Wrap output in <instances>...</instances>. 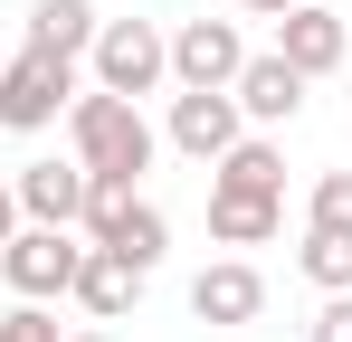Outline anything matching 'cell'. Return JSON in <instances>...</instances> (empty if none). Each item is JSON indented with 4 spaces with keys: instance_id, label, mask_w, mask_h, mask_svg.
<instances>
[{
    "instance_id": "1",
    "label": "cell",
    "mask_w": 352,
    "mask_h": 342,
    "mask_svg": "<svg viewBox=\"0 0 352 342\" xmlns=\"http://www.w3.org/2000/svg\"><path fill=\"white\" fill-rule=\"evenodd\" d=\"M67 143H76V162L96 171V181H143L162 133L143 124L133 95H105V86H96V95H76V105H67Z\"/></svg>"
},
{
    "instance_id": "2",
    "label": "cell",
    "mask_w": 352,
    "mask_h": 342,
    "mask_svg": "<svg viewBox=\"0 0 352 342\" xmlns=\"http://www.w3.org/2000/svg\"><path fill=\"white\" fill-rule=\"evenodd\" d=\"M86 67H96V86H105V95H133V105H143V95L172 76V38H162L153 19H105V29H96V48H86Z\"/></svg>"
},
{
    "instance_id": "3",
    "label": "cell",
    "mask_w": 352,
    "mask_h": 342,
    "mask_svg": "<svg viewBox=\"0 0 352 342\" xmlns=\"http://www.w3.org/2000/svg\"><path fill=\"white\" fill-rule=\"evenodd\" d=\"M86 266V247H76V228H10V247H0V276L19 304H58L67 285Z\"/></svg>"
},
{
    "instance_id": "4",
    "label": "cell",
    "mask_w": 352,
    "mask_h": 342,
    "mask_svg": "<svg viewBox=\"0 0 352 342\" xmlns=\"http://www.w3.org/2000/svg\"><path fill=\"white\" fill-rule=\"evenodd\" d=\"M67 105H76V67H67V57L19 48L0 67V124H10V133H48Z\"/></svg>"
},
{
    "instance_id": "5",
    "label": "cell",
    "mask_w": 352,
    "mask_h": 342,
    "mask_svg": "<svg viewBox=\"0 0 352 342\" xmlns=\"http://www.w3.org/2000/svg\"><path fill=\"white\" fill-rule=\"evenodd\" d=\"M238 67H248L238 19H181V29H172V76H181V86L229 95V86H238Z\"/></svg>"
},
{
    "instance_id": "6",
    "label": "cell",
    "mask_w": 352,
    "mask_h": 342,
    "mask_svg": "<svg viewBox=\"0 0 352 342\" xmlns=\"http://www.w3.org/2000/svg\"><path fill=\"white\" fill-rule=\"evenodd\" d=\"M238 133H248L238 95H200V86H181V95H172V124H162V143H172V152H190V162H219Z\"/></svg>"
},
{
    "instance_id": "7",
    "label": "cell",
    "mask_w": 352,
    "mask_h": 342,
    "mask_svg": "<svg viewBox=\"0 0 352 342\" xmlns=\"http://www.w3.org/2000/svg\"><path fill=\"white\" fill-rule=\"evenodd\" d=\"M190 314L219 323V333H229V323H257V314H267V276H257L248 257H219V266L190 276Z\"/></svg>"
},
{
    "instance_id": "8",
    "label": "cell",
    "mask_w": 352,
    "mask_h": 342,
    "mask_svg": "<svg viewBox=\"0 0 352 342\" xmlns=\"http://www.w3.org/2000/svg\"><path fill=\"white\" fill-rule=\"evenodd\" d=\"M343 19H333V10H324V0H305V10H286V19H276V57H286L295 76H305V86H314V76H333V67H343Z\"/></svg>"
},
{
    "instance_id": "9",
    "label": "cell",
    "mask_w": 352,
    "mask_h": 342,
    "mask_svg": "<svg viewBox=\"0 0 352 342\" xmlns=\"http://www.w3.org/2000/svg\"><path fill=\"white\" fill-rule=\"evenodd\" d=\"M10 200H19L29 228H76V209H86V162H29L10 181Z\"/></svg>"
},
{
    "instance_id": "10",
    "label": "cell",
    "mask_w": 352,
    "mask_h": 342,
    "mask_svg": "<svg viewBox=\"0 0 352 342\" xmlns=\"http://www.w3.org/2000/svg\"><path fill=\"white\" fill-rule=\"evenodd\" d=\"M229 95H238V114H248V124H295V114H305V76L267 48V57H248V67H238Z\"/></svg>"
},
{
    "instance_id": "11",
    "label": "cell",
    "mask_w": 352,
    "mask_h": 342,
    "mask_svg": "<svg viewBox=\"0 0 352 342\" xmlns=\"http://www.w3.org/2000/svg\"><path fill=\"white\" fill-rule=\"evenodd\" d=\"M96 29H105L96 0H29V48L38 57H67V67H76V57L96 48Z\"/></svg>"
},
{
    "instance_id": "12",
    "label": "cell",
    "mask_w": 352,
    "mask_h": 342,
    "mask_svg": "<svg viewBox=\"0 0 352 342\" xmlns=\"http://www.w3.org/2000/svg\"><path fill=\"white\" fill-rule=\"evenodd\" d=\"M96 323H124L133 314V295H143V266H124L115 247H86V266H76V285H67Z\"/></svg>"
},
{
    "instance_id": "13",
    "label": "cell",
    "mask_w": 352,
    "mask_h": 342,
    "mask_svg": "<svg viewBox=\"0 0 352 342\" xmlns=\"http://www.w3.org/2000/svg\"><path fill=\"white\" fill-rule=\"evenodd\" d=\"M210 190H257V200H286V152L267 133H238L229 152L210 162Z\"/></svg>"
},
{
    "instance_id": "14",
    "label": "cell",
    "mask_w": 352,
    "mask_h": 342,
    "mask_svg": "<svg viewBox=\"0 0 352 342\" xmlns=\"http://www.w3.org/2000/svg\"><path fill=\"white\" fill-rule=\"evenodd\" d=\"M286 228V200H257V190H210V238L219 247H267Z\"/></svg>"
},
{
    "instance_id": "15",
    "label": "cell",
    "mask_w": 352,
    "mask_h": 342,
    "mask_svg": "<svg viewBox=\"0 0 352 342\" xmlns=\"http://www.w3.org/2000/svg\"><path fill=\"white\" fill-rule=\"evenodd\" d=\"M105 247H115L124 266H143V276H153V266H162V247H172V219H162L153 200H133V209H124V228L105 238Z\"/></svg>"
},
{
    "instance_id": "16",
    "label": "cell",
    "mask_w": 352,
    "mask_h": 342,
    "mask_svg": "<svg viewBox=\"0 0 352 342\" xmlns=\"http://www.w3.org/2000/svg\"><path fill=\"white\" fill-rule=\"evenodd\" d=\"M295 266H305V285H324V295H352V238H324V228H305Z\"/></svg>"
},
{
    "instance_id": "17",
    "label": "cell",
    "mask_w": 352,
    "mask_h": 342,
    "mask_svg": "<svg viewBox=\"0 0 352 342\" xmlns=\"http://www.w3.org/2000/svg\"><path fill=\"white\" fill-rule=\"evenodd\" d=\"M305 228H324V238H352V171H324V181H314V200H305Z\"/></svg>"
},
{
    "instance_id": "18",
    "label": "cell",
    "mask_w": 352,
    "mask_h": 342,
    "mask_svg": "<svg viewBox=\"0 0 352 342\" xmlns=\"http://www.w3.org/2000/svg\"><path fill=\"white\" fill-rule=\"evenodd\" d=\"M0 342H67V333H58L48 304H10V314H0Z\"/></svg>"
},
{
    "instance_id": "19",
    "label": "cell",
    "mask_w": 352,
    "mask_h": 342,
    "mask_svg": "<svg viewBox=\"0 0 352 342\" xmlns=\"http://www.w3.org/2000/svg\"><path fill=\"white\" fill-rule=\"evenodd\" d=\"M305 342H352V295H324V314L305 323Z\"/></svg>"
},
{
    "instance_id": "20",
    "label": "cell",
    "mask_w": 352,
    "mask_h": 342,
    "mask_svg": "<svg viewBox=\"0 0 352 342\" xmlns=\"http://www.w3.org/2000/svg\"><path fill=\"white\" fill-rule=\"evenodd\" d=\"M238 10H257V19H286V10H305V0H238Z\"/></svg>"
},
{
    "instance_id": "21",
    "label": "cell",
    "mask_w": 352,
    "mask_h": 342,
    "mask_svg": "<svg viewBox=\"0 0 352 342\" xmlns=\"http://www.w3.org/2000/svg\"><path fill=\"white\" fill-rule=\"evenodd\" d=\"M10 228H19V200H10V181H0V247H10Z\"/></svg>"
},
{
    "instance_id": "22",
    "label": "cell",
    "mask_w": 352,
    "mask_h": 342,
    "mask_svg": "<svg viewBox=\"0 0 352 342\" xmlns=\"http://www.w3.org/2000/svg\"><path fill=\"white\" fill-rule=\"evenodd\" d=\"M76 342H105V333H76Z\"/></svg>"
},
{
    "instance_id": "23",
    "label": "cell",
    "mask_w": 352,
    "mask_h": 342,
    "mask_svg": "<svg viewBox=\"0 0 352 342\" xmlns=\"http://www.w3.org/2000/svg\"><path fill=\"white\" fill-rule=\"evenodd\" d=\"M0 67H10V48H0Z\"/></svg>"
}]
</instances>
